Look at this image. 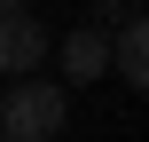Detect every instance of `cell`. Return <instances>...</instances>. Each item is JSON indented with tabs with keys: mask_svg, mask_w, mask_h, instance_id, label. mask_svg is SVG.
<instances>
[{
	"mask_svg": "<svg viewBox=\"0 0 149 142\" xmlns=\"http://www.w3.org/2000/svg\"><path fill=\"white\" fill-rule=\"evenodd\" d=\"M63 119H71V95L47 87V79H39V87L24 79V87L0 103V142H55V134H63Z\"/></svg>",
	"mask_w": 149,
	"mask_h": 142,
	"instance_id": "obj_1",
	"label": "cell"
},
{
	"mask_svg": "<svg viewBox=\"0 0 149 142\" xmlns=\"http://www.w3.org/2000/svg\"><path fill=\"white\" fill-rule=\"evenodd\" d=\"M55 40L39 32V16H0V71L8 79H24V71H39V55H47Z\"/></svg>",
	"mask_w": 149,
	"mask_h": 142,
	"instance_id": "obj_2",
	"label": "cell"
},
{
	"mask_svg": "<svg viewBox=\"0 0 149 142\" xmlns=\"http://www.w3.org/2000/svg\"><path fill=\"white\" fill-rule=\"evenodd\" d=\"M102 71H110V32H102V24L71 32V40H63V79L86 87V79H102Z\"/></svg>",
	"mask_w": 149,
	"mask_h": 142,
	"instance_id": "obj_3",
	"label": "cell"
},
{
	"mask_svg": "<svg viewBox=\"0 0 149 142\" xmlns=\"http://www.w3.org/2000/svg\"><path fill=\"white\" fill-rule=\"evenodd\" d=\"M110 63H118L126 87H149V24L141 16H126V24L110 32Z\"/></svg>",
	"mask_w": 149,
	"mask_h": 142,
	"instance_id": "obj_4",
	"label": "cell"
},
{
	"mask_svg": "<svg viewBox=\"0 0 149 142\" xmlns=\"http://www.w3.org/2000/svg\"><path fill=\"white\" fill-rule=\"evenodd\" d=\"M0 16H24V0H0Z\"/></svg>",
	"mask_w": 149,
	"mask_h": 142,
	"instance_id": "obj_5",
	"label": "cell"
}]
</instances>
